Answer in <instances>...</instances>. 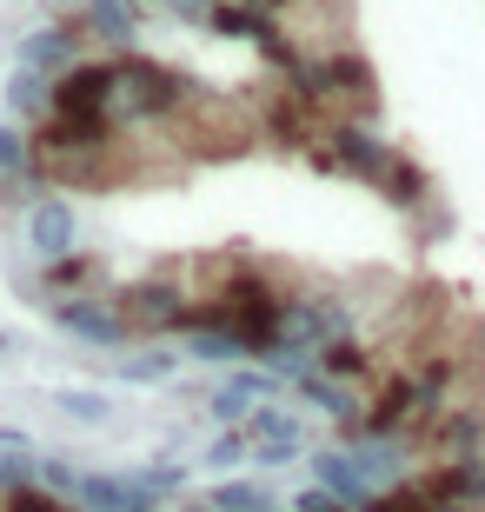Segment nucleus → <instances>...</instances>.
Instances as JSON below:
<instances>
[{"mask_svg": "<svg viewBox=\"0 0 485 512\" xmlns=\"http://www.w3.org/2000/svg\"><path fill=\"white\" fill-rule=\"evenodd\" d=\"M200 107V87L187 74H173L160 60H140V54H120L113 60V127H140V120H173V114H193Z\"/></svg>", "mask_w": 485, "mask_h": 512, "instance_id": "2", "label": "nucleus"}, {"mask_svg": "<svg viewBox=\"0 0 485 512\" xmlns=\"http://www.w3.org/2000/svg\"><path fill=\"white\" fill-rule=\"evenodd\" d=\"M173 373V353H140V360H120V380L147 386V380H167Z\"/></svg>", "mask_w": 485, "mask_h": 512, "instance_id": "11", "label": "nucleus"}, {"mask_svg": "<svg viewBox=\"0 0 485 512\" xmlns=\"http://www.w3.org/2000/svg\"><path fill=\"white\" fill-rule=\"evenodd\" d=\"M120 313H127V326H147V333H193V326L206 320V306L193 300V293H180V286L167 280H140L120 293Z\"/></svg>", "mask_w": 485, "mask_h": 512, "instance_id": "3", "label": "nucleus"}, {"mask_svg": "<svg viewBox=\"0 0 485 512\" xmlns=\"http://www.w3.org/2000/svg\"><path fill=\"white\" fill-rule=\"evenodd\" d=\"M47 87H54V80H40L34 67H20L14 87H7V100H14L20 114H47Z\"/></svg>", "mask_w": 485, "mask_h": 512, "instance_id": "9", "label": "nucleus"}, {"mask_svg": "<svg viewBox=\"0 0 485 512\" xmlns=\"http://www.w3.org/2000/svg\"><path fill=\"white\" fill-rule=\"evenodd\" d=\"M27 160H34V147H27L14 127H0V187H7V180H20V173H27Z\"/></svg>", "mask_w": 485, "mask_h": 512, "instance_id": "10", "label": "nucleus"}, {"mask_svg": "<svg viewBox=\"0 0 485 512\" xmlns=\"http://www.w3.org/2000/svg\"><path fill=\"white\" fill-rule=\"evenodd\" d=\"M47 313H54V326H67L74 340L87 346H120L127 340V313H120V300H47Z\"/></svg>", "mask_w": 485, "mask_h": 512, "instance_id": "4", "label": "nucleus"}, {"mask_svg": "<svg viewBox=\"0 0 485 512\" xmlns=\"http://www.w3.org/2000/svg\"><path fill=\"white\" fill-rule=\"evenodd\" d=\"M167 7H173V14H180V20H193V27H206L220 0H167Z\"/></svg>", "mask_w": 485, "mask_h": 512, "instance_id": "12", "label": "nucleus"}, {"mask_svg": "<svg viewBox=\"0 0 485 512\" xmlns=\"http://www.w3.org/2000/svg\"><path fill=\"white\" fill-rule=\"evenodd\" d=\"M80 40H87V27H80V20H54V27H40V34L20 47V67H34V74L60 80L67 67H80Z\"/></svg>", "mask_w": 485, "mask_h": 512, "instance_id": "5", "label": "nucleus"}, {"mask_svg": "<svg viewBox=\"0 0 485 512\" xmlns=\"http://www.w3.org/2000/svg\"><path fill=\"white\" fill-rule=\"evenodd\" d=\"M100 280H107V260H100V253H67V260L47 266L54 300H74V286H100Z\"/></svg>", "mask_w": 485, "mask_h": 512, "instance_id": "8", "label": "nucleus"}, {"mask_svg": "<svg viewBox=\"0 0 485 512\" xmlns=\"http://www.w3.org/2000/svg\"><path fill=\"white\" fill-rule=\"evenodd\" d=\"M67 413H74V419H107V399H94V393H67Z\"/></svg>", "mask_w": 485, "mask_h": 512, "instance_id": "13", "label": "nucleus"}, {"mask_svg": "<svg viewBox=\"0 0 485 512\" xmlns=\"http://www.w3.org/2000/svg\"><path fill=\"white\" fill-rule=\"evenodd\" d=\"M80 27L113 40V47H133V34H140V0H87L80 7Z\"/></svg>", "mask_w": 485, "mask_h": 512, "instance_id": "7", "label": "nucleus"}, {"mask_svg": "<svg viewBox=\"0 0 485 512\" xmlns=\"http://www.w3.org/2000/svg\"><path fill=\"white\" fill-rule=\"evenodd\" d=\"M313 153H319V167H326V173H353V180L379 187L386 200H399V207H419V200H426V173L412 167L399 147H386L379 133L353 127V120H333Z\"/></svg>", "mask_w": 485, "mask_h": 512, "instance_id": "1", "label": "nucleus"}, {"mask_svg": "<svg viewBox=\"0 0 485 512\" xmlns=\"http://www.w3.org/2000/svg\"><path fill=\"white\" fill-rule=\"evenodd\" d=\"M27 247H34L47 266L74 253V207H67L60 193H47V200H34V207H27Z\"/></svg>", "mask_w": 485, "mask_h": 512, "instance_id": "6", "label": "nucleus"}, {"mask_svg": "<svg viewBox=\"0 0 485 512\" xmlns=\"http://www.w3.org/2000/svg\"><path fill=\"white\" fill-rule=\"evenodd\" d=\"M240 7H260V14H280L286 0H240Z\"/></svg>", "mask_w": 485, "mask_h": 512, "instance_id": "14", "label": "nucleus"}]
</instances>
